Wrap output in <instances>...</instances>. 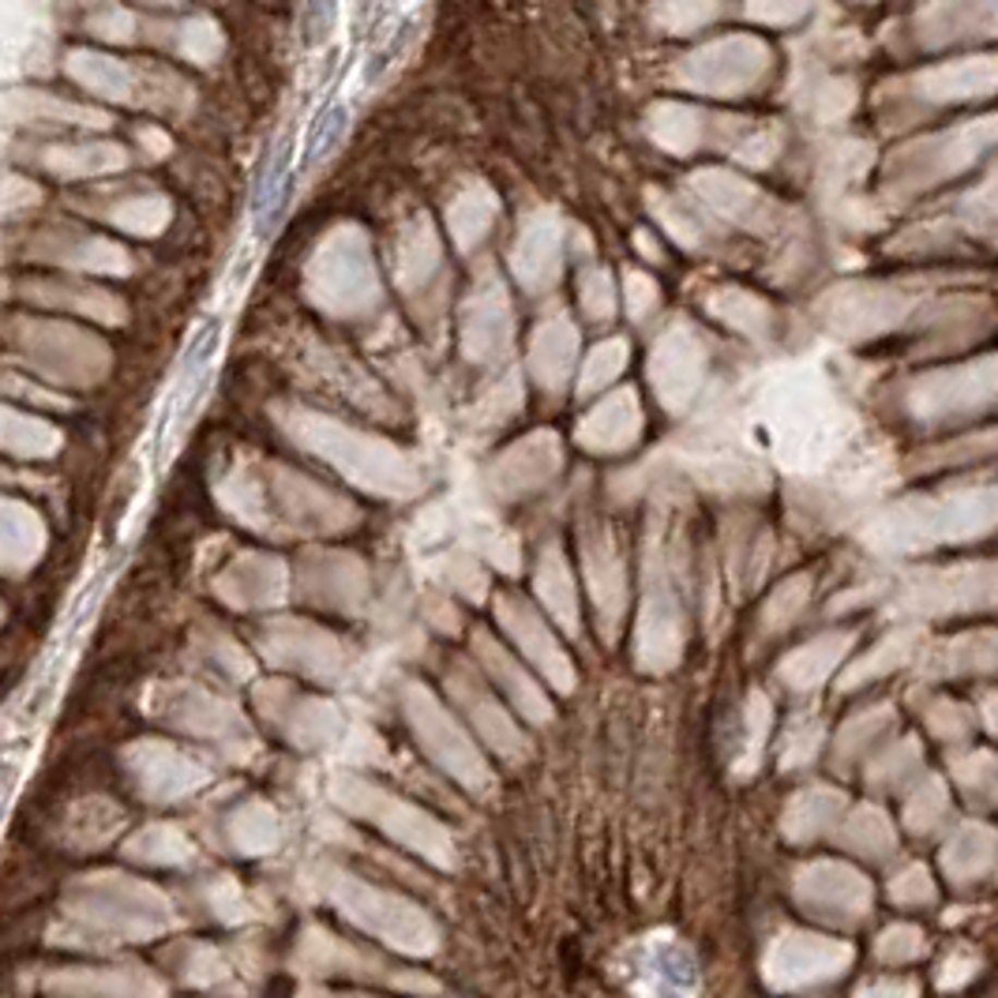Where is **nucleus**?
<instances>
[{
    "mask_svg": "<svg viewBox=\"0 0 998 998\" xmlns=\"http://www.w3.org/2000/svg\"><path fill=\"white\" fill-rule=\"evenodd\" d=\"M282 413V428L290 433L297 443L312 447V454L327 459L331 466H338L350 480L372 488V492H391V496H410L417 492V470L402 459L394 447L368 439L361 433L334 425V421L319 417L308 410H278Z\"/></svg>",
    "mask_w": 998,
    "mask_h": 998,
    "instance_id": "obj_1",
    "label": "nucleus"
},
{
    "mask_svg": "<svg viewBox=\"0 0 998 998\" xmlns=\"http://www.w3.org/2000/svg\"><path fill=\"white\" fill-rule=\"evenodd\" d=\"M308 293L312 301L331 308L334 316H357V312L376 304L379 282L365 233L338 230L334 236H327L324 248L316 252L308 267Z\"/></svg>",
    "mask_w": 998,
    "mask_h": 998,
    "instance_id": "obj_2",
    "label": "nucleus"
},
{
    "mask_svg": "<svg viewBox=\"0 0 998 998\" xmlns=\"http://www.w3.org/2000/svg\"><path fill=\"white\" fill-rule=\"evenodd\" d=\"M27 353L34 357V365L46 368L49 376L61 379H98L106 368V350H101L98 338L80 334L72 327H46V324H31L27 334H20Z\"/></svg>",
    "mask_w": 998,
    "mask_h": 998,
    "instance_id": "obj_3",
    "label": "nucleus"
},
{
    "mask_svg": "<svg viewBox=\"0 0 998 998\" xmlns=\"http://www.w3.org/2000/svg\"><path fill=\"white\" fill-rule=\"evenodd\" d=\"M514 275L530 290H545L560 275V226L552 215H537L526 222L519 244H514Z\"/></svg>",
    "mask_w": 998,
    "mask_h": 998,
    "instance_id": "obj_4",
    "label": "nucleus"
},
{
    "mask_svg": "<svg viewBox=\"0 0 998 998\" xmlns=\"http://www.w3.org/2000/svg\"><path fill=\"white\" fill-rule=\"evenodd\" d=\"M560 466V443H556L548 433L530 436L526 443H519L511 454H503L496 466V485L503 488L507 496H522L530 488L545 485L548 477Z\"/></svg>",
    "mask_w": 998,
    "mask_h": 998,
    "instance_id": "obj_5",
    "label": "nucleus"
},
{
    "mask_svg": "<svg viewBox=\"0 0 998 998\" xmlns=\"http://www.w3.org/2000/svg\"><path fill=\"white\" fill-rule=\"evenodd\" d=\"M462 342H466L470 357L480 361L507 350V342H511V312H507L499 285H488V290H480L473 297V304L466 308V324H462Z\"/></svg>",
    "mask_w": 998,
    "mask_h": 998,
    "instance_id": "obj_6",
    "label": "nucleus"
},
{
    "mask_svg": "<svg viewBox=\"0 0 998 998\" xmlns=\"http://www.w3.org/2000/svg\"><path fill=\"white\" fill-rule=\"evenodd\" d=\"M499 620H503V628L511 631V638L519 642L522 649L530 654V661L537 665V668H545L548 676H552L560 687H567L571 683V672H567V657L560 654V646H556V638L552 634L545 631V623L537 620V616L530 612L522 600H514V597H507L503 605H499Z\"/></svg>",
    "mask_w": 998,
    "mask_h": 998,
    "instance_id": "obj_7",
    "label": "nucleus"
},
{
    "mask_svg": "<svg viewBox=\"0 0 998 998\" xmlns=\"http://www.w3.org/2000/svg\"><path fill=\"white\" fill-rule=\"evenodd\" d=\"M68 72L90 87L95 95L106 98H124L143 106V64H121L113 57H101V53H87V49H75L68 57Z\"/></svg>",
    "mask_w": 998,
    "mask_h": 998,
    "instance_id": "obj_8",
    "label": "nucleus"
},
{
    "mask_svg": "<svg viewBox=\"0 0 998 998\" xmlns=\"http://www.w3.org/2000/svg\"><path fill=\"white\" fill-rule=\"evenodd\" d=\"M638 402H634L631 391H620L612 394V399H605L597 405L594 413L586 417V425H582L579 439L586 447H594V451H623V447L631 443L634 436H638Z\"/></svg>",
    "mask_w": 998,
    "mask_h": 998,
    "instance_id": "obj_9",
    "label": "nucleus"
},
{
    "mask_svg": "<svg viewBox=\"0 0 998 998\" xmlns=\"http://www.w3.org/2000/svg\"><path fill=\"white\" fill-rule=\"evenodd\" d=\"M282 586H285L282 563L267 560V556H244L226 579H218V594L230 600V605H244V608L270 605V600L282 597Z\"/></svg>",
    "mask_w": 998,
    "mask_h": 998,
    "instance_id": "obj_10",
    "label": "nucleus"
},
{
    "mask_svg": "<svg viewBox=\"0 0 998 998\" xmlns=\"http://www.w3.org/2000/svg\"><path fill=\"white\" fill-rule=\"evenodd\" d=\"M657 384V394L665 399V405H680L695 387L698 376V353L695 345L683 334H668L654 353V368H649Z\"/></svg>",
    "mask_w": 998,
    "mask_h": 998,
    "instance_id": "obj_11",
    "label": "nucleus"
},
{
    "mask_svg": "<svg viewBox=\"0 0 998 998\" xmlns=\"http://www.w3.org/2000/svg\"><path fill=\"white\" fill-rule=\"evenodd\" d=\"M270 631V628H267ZM267 654L278 657L282 665H301V668H338V646L327 634L304 623H278L264 642Z\"/></svg>",
    "mask_w": 998,
    "mask_h": 998,
    "instance_id": "obj_12",
    "label": "nucleus"
},
{
    "mask_svg": "<svg viewBox=\"0 0 998 998\" xmlns=\"http://www.w3.org/2000/svg\"><path fill=\"white\" fill-rule=\"evenodd\" d=\"M8 117L23 124H80V129H101L106 117L75 101H61L38 90H12L8 95Z\"/></svg>",
    "mask_w": 998,
    "mask_h": 998,
    "instance_id": "obj_13",
    "label": "nucleus"
},
{
    "mask_svg": "<svg viewBox=\"0 0 998 998\" xmlns=\"http://www.w3.org/2000/svg\"><path fill=\"white\" fill-rule=\"evenodd\" d=\"M574 361V327L567 319H548L545 327H537L533 338V372L545 387H563L567 372Z\"/></svg>",
    "mask_w": 998,
    "mask_h": 998,
    "instance_id": "obj_14",
    "label": "nucleus"
},
{
    "mask_svg": "<svg viewBox=\"0 0 998 998\" xmlns=\"http://www.w3.org/2000/svg\"><path fill=\"white\" fill-rule=\"evenodd\" d=\"M589 582H594L597 612L605 616V628L612 631L623 612V571L608 540H589Z\"/></svg>",
    "mask_w": 998,
    "mask_h": 998,
    "instance_id": "obj_15",
    "label": "nucleus"
},
{
    "mask_svg": "<svg viewBox=\"0 0 998 998\" xmlns=\"http://www.w3.org/2000/svg\"><path fill=\"white\" fill-rule=\"evenodd\" d=\"M537 594L545 597V605L552 608V616L563 623L567 631H579V608H574V586H571V571H567L563 556L556 548H548L540 556L537 567Z\"/></svg>",
    "mask_w": 998,
    "mask_h": 998,
    "instance_id": "obj_16",
    "label": "nucleus"
},
{
    "mask_svg": "<svg viewBox=\"0 0 998 998\" xmlns=\"http://www.w3.org/2000/svg\"><path fill=\"white\" fill-rule=\"evenodd\" d=\"M27 293L41 297V304H64V308L75 312H87L95 319H106V324H117L124 319V308H117V301L101 290H90V285H72V282H31Z\"/></svg>",
    "mask_w": 998,
    "mask_h": 998,
    "instance_id": "obj_17",
    "label": "nucleus"
},
{
    "mask_svg": "<svg viewBox=\"0 0 998 998\" xmlns=\"http://www.w3.org/2000/svg\"><path fill=\"white\" fill-rule=\"evenodd\" d=\"M41 540H46V533H41L38 514H34L31 507L8 503L4 507V560L12 567V574H20L23 567L38 560Z\"/></svg>",
    "mask_w": 998,
    "mask_h": 998,
    "instance_id": "obj_18",
    "label": "nucleus"
},
{
    "mask_svg": "<svg viewBox=\"0 0 998 998\" xmlns=\"http://www.w3.org/2000/svg\"><path fill=\"white\" fill-rule=\"evenodd\" d=\"M53 173L61 177H98V173H113V169L124 166L121 147H109V143H98V147H49L41 155Z\"/></svg>",
    "mask_w": 998,
    "mask_h": 998,
    "instance_id": "obj_19",
    "label": "nucleus"
},
{
    "mask_svg": "<svg viewBox=\"0 0 998 998\" xmlns=\"http://www.w3.org/2000/svg\"><path fill=\"white\" fill-rule=\"evenodd\" d=\"M492 218H496V199L485 184H473V188L462 192V196L451 203V233H454V241H459V248H473V244L488 233Z\"/></svg>",
    "mask_w": 998,
    "mask_h": 998,
    "instance_id": "obj_20",
    "label": "nucleus"
},
{
    "mask_svg": "<svg viewBox=\"0 0 998 998\" xmlns=\"http://www.w3.org/2000/svg\"><path fill=\"white\" fill-rule=\"evenodd\" d=\"M436 267H439L436 233L425 218H417V222H413L399 241V282L402 285H413V282L425 285V278L433 275Z\"/></svg>",
    "mask_w": 998,
    "mask_h": 998,
    "instance_id": "obj_21",
    "label": "nucleus"
},
{
    "mask_svg": "<svg viewBox=\"0 0 998 998\" xmlns=\"http://www.w3.org/2000/svg\"><path fill=\"white\" fill-rule=\"evenodd\" d=\"M106 218L129 233H158L169 222V203L162 196H132L106 207Z\"/></svg>",
    "mask_w": 998,
    "mask_h": 998,
    "instance_id": "obj_22",
    "label": "nucleus"
},
{
    "mask_svg": "<svg viewBox=\"0 0 998 998\" xmlns=\"http://www.w3.org/2000/svg\"><path fill=\"white\" fill-rule=\"evenodd\" d=\"M285 177H290V143H278V147L267 155L264 173H259V184H256V196H252V210H256L259 226H267L270 210L282 207Z\"/></svg>",
    "mask_w": 998,
    "mask_h": 998,
    "instance_id": "obj_23",
    "label": "nucleus"
},
{
    "mask_svg": "<svg viewBox=\"0 0 998 998\" xmlns=\"http://www.w3.org/2000/svg\"><path fill=\"white\" fill-rule=\"evenodd\" d=\"M61 436L53 433L49 425L34 417H20V413H8V425H4V447L12 454H31V459H46V454L57 451Z\"/></svg>",
    "mask_w": 998,
    "mask_h": 998,
    "instance_id": "obj_24",
    "label": "nucleus"
},
{
    "mask_svg": "<svg viewBox=\"0 0 998 998\" xmlns=\"http://www.w3.org/2000/svg\"><path fill=\"white\" fill-rule=\"evenodd\" d=\"M654 135H657V143H665V147H672L676 155H683V150L695 143V113H687V109H680V106L654 109Z\"/></svg>",
    "mask_w": 998,
    "mask_h": 998,
    "instance_id": "obj_25",
    "label": "nucleus"
},
{
    "mask_svg": "<svg viewBox=\"0 0 998 998\" xmlns=\"http://www.w3.org/2000/svg\"><path fill=\"white\" fill-rule=\"evenodd\" d=\"M623 353L628 345L623 342H600L586 361V372H582V394H594L597 387L612 384V376H620L623 368Z\"/></svg>",
    "mask_w": 998,
    "mask_h": 998,
    "instance_id": "obj_26",
    "label": "nucleus"
},
{
    "mask_svg": "<svg viewBox=\"0 0 998 998\" xmlns=\"http://www.w3.org/2000/svg\"><path fill=\"white\" fill-rule=\"evenodd\" d=\"M345 132V109L334 106V109H324V113L316 117V124H312V135H308V158H319L324 150H331L338 139H342Z\"/></svg>",
    "mask_w": 998,
    "mask_h": 998,
    "instance_id": "obj_27",
    "label": "nucleus"
},
{
    "mask_svg": "<svg viewBox=\"0 0 998 998\" xmlns=\"http://www.w3.org/2000/svg\"><path fill=\"white\" fill-rule=\"evenodd\" d=\"M582 304H586V312L594 319H608L612 316V282H608V275H600V270H594V275H586L582 278Z\"/></svg>",
    "mask_w": 998,
    "mask_h": 998,
    "instance_id": "obj_28",
    "label": "nucleus"
},
{
    "mask_svg": "<svg viewBox=\"0 0 998 998\" xmlns=\"http://www.w3.org/2000/svg\"><path fill=\"white\" fill-rule=\"evenodd\" d=\"M628 297H631V312H634V316H642V312H649V304L657 301V290H654V282H649V278L631 275L628 278Z\"/></svg>",
    "mask_w": 998,
    "mask_h": 998,
    "instance_id": "obj_29",
    "label": "nucleus"
}]
</instances>
